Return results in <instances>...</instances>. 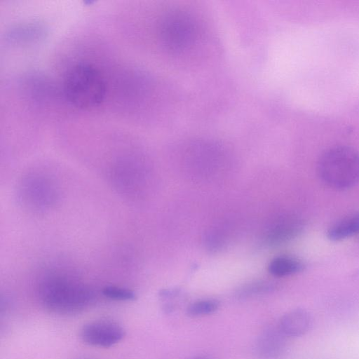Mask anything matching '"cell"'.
I'll return each mask as SVG.
<instances>
[{
	"label": "cell",
	"instance_id": "cell-1",
	"mask_svg": "<svg viewBox=\"0 0 359 359\" xmlns=\"http://www.w3.org/2000/svg\"><path fill=\"white\" fill-rule=\"evenodd\" d=\"M95 293L83 283L62 278L45 280L39 290L42 305L51 313L76 314L88 309L94 302Z\"/></svg>",
	"mask_w": 359,
	"mask_h": 359
},
{
	"label": "cell",
	"instance_id": "cell-2",
	"mask_svg": "<svg viewBox=\"0 0 359 359\" xmlns=\"http://www.w3.org/2000/svg\"><path fill=\"white\" fill-rule=\"evenodd\" d=\"M107 91L103 75L90 64H77L70 68L63 80L66 99L80 109H93L104 99Z\"/></svg>",
	"mask_w": 359,
	"mask_h": 359
},
{
	"label": "cell",
	"instance_id": "cell-3",
	"mask_svg": "<svg viewBox=\"0 0 359 359\" xmlns=\"http://www.w3.org/2000/svg\"><path fill=\"white\" fill-rule=\"evenodd\" d=\"M320 180L335 189H346L359 182V152L346 145L326 149L317 163Z\"/></svg>",
	"mask_w": 359,
	"mask_h": 359
},
{
	"label": "cell",
	"instance_id": "cell-4",
	"mask_svg": "<svg viewBox=\"0 0 359 359\" xmlns=\"http://www.w3.org/2000/svg\"><path fill=\"white\" fill-rule=\"evenodd\" d=\"M196 25L192 17L182 11H173L163 19L160 36L170 50L182 51L189 48L196 37Z\"/></svg>",
	"mask_w": 359,
	"mask_h": 359
},
{
	"label": "cell",
	"instance_id": "cell-5",
	"mask_svg": "<svg viewBox=\"0 0 359 359\" xmlns=\"http://www.w3.org/2000/svg\"><path fill=\"white\" fill-rule=\"evenodd\" d=\"M125 330L118 323L109 320H97L84 325L80 330V338L86 344L109 348L121 341Z\"/></svg>",
	"mask_w": 359,
	"mask_h": 359
},
{
	"label": "cell",
	"instance_id": "cell-6",
	"mask_svg": "<svg viewBox=\"0 0 359 359\" xmlns=\"http://www.w3.org/2000/svg\"><path fill=\"white\" fill-rule=\"evenodd\" d=\"M287 337L278 327H268L258 335L255 344L257 359H280L285 353Z\"/></svg>",
	"mask_w": 359,
	"mask_h": 359
},
{
	"label": "cell",
	"instance_id": "cell-7",
	"mask_svg": "<svg viewBox=\"0 0 359 359\" xmlns=\"http://www.w3.org/2000/svg\"><path fill=\"white\" fill-rule=\"evenodd\" d=\"M312 325L311 314L304 309H294L280 318L278 327L287 337H298L305 334Z\"/></svg>",
	"mask_w": 359,
	"mask_h": 359
},
{
	"label": "cell",
	"instance_id": "cell-8",
	"mask_svg": "<svg viewBox=\"0 0 359 359\" xmlns=\"http://www.w3.org/2000/svg\"><path fill=\"white\" fill-rule=\"evenodd\" d=\"M25 187L22 188V196L31 207L43 208L51 204L55 197V192L53 185L46 180L35 178L31 182H25Z\"/></svg>",
	"mask_w": 359,
	"mask_h": 359
},
{
	"label": "cell",
	"instance_id": "cell-9",
	"mask_svg": "<svg viewBox=\"0 0 359 359\" xmlns=\"http://www.w3.org/2000/svg\"><path fill=\"white\" fill-rule=\"evenodd\" d=\"M359 233V214L347 216L334 224L327 231V238L333 241H341Z\"/></svg>",
	"mask_w": 359,
	"mask_h": 359
},
{
	"label": "cell",
	"instance_id": "cell-10",
	"mask_svg": "<svg viewBox=\"0 0 359 359\" xmlns=\"http://www.w3.org/2000/svg\"><path fill=\"white\" fill-rule=\"evenodd\" d=\"M303 263L299 259L287 256L273 259L269 265V271L278 277L287 276L301 271Z\"/></svg>",
	"mask_w": 359,
	"mask_h": 359
},
{
	"label": "cell",
	"instance_id": "cell-11",
	"mask_svg": "<svg viewBox=\"0 0 359 359\" xmlns=\"http://www.w3.org/2000/svg\"><path fill=\"white\" fill-rule=\"evenodd\" d=\"M219 307L216 299H205L196 301L187 309V314L191 317H202L215 313Z\"/></svg>",
	"mask_w": 359,
	"mask_h": 359
},
{
	"label": "cell",
	"instance_id": "cell-12",
	"mask_svg": "<svg viewBox=\"0 0 359 359\" xmlns=\"http://www.w3.org/2000/svg\"><path fill=\"white\" fill-rule=\"evenodd\" d=\"M102 294L108 299L116 301H132L136 297L135 292L129 289L117 286H106Z\"/></svg>",
	"mask_w": 359,
	"mask_h": 359
},
{
	"label": "cell",
	"instance_id": "cell-13",
	"mask_svg": "<svg viewBox=\"0 0 359 359\" xmlns=\"http://www.w3.org/2000/svg\"><path fill=\"white\" fill-rule=\"evenodd\" d=\"M270 289L271 286L269 285H255L242 290L240 292L239 296L241 297H249L266 292Z\"/></svg>",
	"mask_w": 359,
	"mask_h": 359
},
{
	"label": "cell",
	"instance_id": "cell-14",
	"mask_svg": "<svg viewBox=\"0 0 359 359\" xmlns=\"http://www.w3.org/2000/svg\"><path fill=\"white\" fill-rule=\"evenodd\" d=\"M189 359H214V358L209 357V356H206V355H196V356H192V357L189 358Z\"/></svg>",
	"mask_w": 359,
	"mask_h": 359
}]
</instances>
